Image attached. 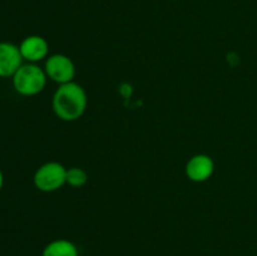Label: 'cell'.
<instances>
[{"label":"cell","mask_w":257,"mask_h":256,"mask_svg":"<svg viewBox=\"0 0 257 256\" xmlns=\"http://www.w3.org/2000/svg\"><path fill=\"white\" fill-rule=\"evenodd\" d=\"M87 105V92L82 85L75 82L60 84L52 99V107L55 115L64 122H75L82 118Z\"/></svg>","instance_id":"obj_1"},{"label":"cell","mask_w":257,"mask_h":256,"mask_svg":"<svg viewBox=\"0 0 257 256\" xmlns=\"http://www.w3.org/2000/svg\"><path fill=\"white\" fill-rule=\"evenodd\" d=\"M47 80L48 77L44 68H40L34 63H27L13 75V87L20 95L33 97L43 92L47 85Z\"/></svg>","instance_id":"obj_2"},{"label":"cell","mask_w":257,"mask_h":256,"mask_svg":"<svg viewBox=\"0 0 257 256\" xmlns=\"http://www.w3.org/2000/svg\"><path fill=\"white\" fill-rule=\"evenodd\" d=\"M33 181L40 192H55L67 185V168L57 161L47 162L35 171Z\"/></svg>","instance_id":"obj_3"},{"label":"cell","mask_w":257,"mask_h":256,"mask_svg":"<svg viewBox=\"0 0 257 256\" xmlns=\"http://www.w3.org/2000/svg\"><path fill=\"white\" fill-rule=\"evenodd\" d=\"M44 70L48 79L58 83L59 85L69 82H74V62L72 60V58H69L65 54L49 55L47 60H45Z\"/></svg>","instance_id":"obj_4"},{"label":"cell","mask_w":257,"mask_h":256,"mask_svg":"<svg viewBox=\"0 0 257 256\" xmlns=\"http://www.w3.org/2000/svg\"><path fill=\"white\" fill-rule=\"evenodd\" d=\"M186 176L192 182H206L215 172V162L212 157L205 153L195 155L186 163Z\"/></svg>","instance_id":"obj_5"},{"label":"cell","mask_w":257,"mask_h":256,"mask_svg":"<svg viewBox=\"0 0 257 256\" xmlns=\"http://www.w3.org/2000/svg\"><path fill=\"white\" fill-rule=\"evenodd\" d=\"M19 45L9 42H0V78H9L23 65Z\"/></svg>","instance_id":"obj_6"},{"label":"cell","mask_w":257,"mask_h":256,"mask_svg":"<svg viewBox=\"0 0 257 256\" xmlns=\"http://www.w3.org/2000/svg\"><path fill=\"white\" fill-rule=\"evenodd\" d=\"M19 49L25 62L37 64L44 58H48L49 43L47 42L45 38L40 37V35H29L20 43Z\"/></svg>","instance_id":"obj_7"},{"label":"cell","mask_w":257,"mask_h":256,"mask_svg":"<svg viewBox=\"0 0 257 256\" xmlns=\"http://www.w3.org/2000/svg\"><path fill=\"white\" fill-rule=\"evenodd\" d=\"M42 256H79V251L72 241L58 238L45 246Z\"/></svg>","instance_id":"obj_8"},{"label":"cell","mask_w":257,"mask_h":256,"mask_svg":"<svg viewBox=\"0 0 257 256\" xmlns=\"http://www.w3.org/2000/svg\"><path fill=\"white\" fill-rule=\"evenodd\" d=\"M87 171L80 167H70L67 168V185L70 187L79 188L83 187L88 182Z\"/></svg>","instance_id":"obj_9"},{"label":"cell","mask_w":257,"mask_h":256,"mask_svg":"<svg viewBox=\"0 0 257 256\" xmlns=\"http://www.w3.org/2000/svg\"><path fill=\"white\" fill-rule=\"evenodd\" d=\"M3 185H4V175H3L2 170H0V191H2Z\"/></svg>","instance_id":"obj_10"}]
</instances>
